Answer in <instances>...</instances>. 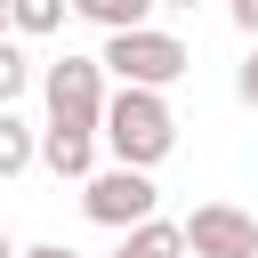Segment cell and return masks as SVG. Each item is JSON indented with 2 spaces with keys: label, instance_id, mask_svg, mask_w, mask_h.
Returning a JSON list of instances; mask_svg holds the SVG:
<instances>
[{
  "label": "cell",
  "instance_id": "cell-1",
  "mask_svg": "<svg viewBox=\"0 0 258 258\" xmlns=\"http://www.w3.org/2000/svg\"><path fill=\"white\" fill-rule=\"evenodd\" d=\"M105 145H113V169H145L153 177V161L177 145V113H169V97H153V89H121V97H105Z\"/></svg>",
  "mask_w": 258,
  "mask_h": 258
},
{
  "label": "cell",
  "instance_id": "cell-2",
  "mask_svg": "<svg viewBox=\"0 0 258 258\" xmlns=\"http://www.w3.org/2000/svg\"><path fill=\"white\" fill-rule=\"evenodd\" d=\"M97 64H105V73H121V89H153V97H161L169 81H185V64H194V56H185V40H177V32H153V24H145V32H113Z\"/></svg>",
  "mask_w": 258,
  "mask_h": 258
},
{
  "label": "cell",
  "instance_id": "cell-3",
  "mask_svg": "<svg viewBox=\"0 0 258 258\" xmlns=\"http://www.w3.org/2000/svg\"><path fill=\"white\" fill-rule=\"evenodd\" d=\"M105 121V64L97 56H56L48 64V129H89Z\"/></svg>",
  "mask_w": 258,
  "mask_h": 258
},
{
  "label": "cell",
  "instance_id": "cell-4",
  "mask_svg": "<svg viewBox=\"0 0 258 258\" xmlns=\"http://www.w3.org/2000/svg\"><path fill=\"white\" fill-rule=\"evenodd\" d=\"M153 202H161V185H153L145 169H97V177L81 185V210H89L97 226H113V234L145 226V218H153Z\"/></svg>",
  "mask_w": 258,
  "mask_h": 258
},
{
  "label": "cell",
  "instance_id": "cell-5",
  "mask_svg": "<svg viewBox=\"0 0 258 258\" xmlns=\"http://www.w3.org/2000/svg\"><path fill=\"white\" fill-rule=\"evenodd\" d=\"M177 234H185L194 258H258V218L234 210V202H202Z\"/></svg>",
  "mask_w": 258,
  "mask_h": 258
},
{
  "label": "cell",
  "instance_id": "cell-6",
  "mask_svg": "<svg viewBox=\"0 0 258 258\" xmlns=\"http://www.w3.org/2000/svg\"><path fill=\"white\" fill-rule=\"evenodd\" d=\"M40 161L56 177H97V137L89 129H40Z\"/></svg>",
  "mask_w": 258,
  "mask_h": 258
},
{
  "label": "cell",
  "instance_id": "cell-7",
  "mask_svg": "<svg viewBox=\"0 0 258 258\" xmlns=\"http://www.w3.org/2000/svg\"><path fill=\"white\" fill-rule=\"evenodd\" d=\"M121 258H185V234H177L169 218H145V226L121 234Z\"/></svg>",
  "mask_w": 258,
  "mask_h": 258
},
{
  "label": "cell",
  "instance_id": "cell-8",
  "mask_svg": "<svg viewBox=\"0 0 258 258\" xmlns=\"http://www.w3.org/2000/svg\"><path fill=\"white\" fill-rule=\"evenodd\" d=\"M64 8L105 24V32H145V16H153V0H64Z\"/></svg>",
  "mask_w": 258,
  "mask_h": 258
},
{
  "label": "cell",
  "instance_id": "cell-9",
  "mask_svg": "<svg viewBox=\"0 0 258 258\" xmlns=\"http://www.w3.org/2000/svg\"><path fill=\"white\" fill-rule=\"evenodd\" d=\"M40 161V137L16 121V113H0V177H16V169H32Z\"/></svg>",
  "mask_w": 258,
  "mask_h": 258
},
{
  "label": "cell",
  "instance_id": "cell-10",
  "mask_svg": "<svg viewBox=\"0 0 258 258\" xmlns=\"http://www.w3.org/2000/svg\"><path fill=\"white\" fill-rule=\"evenodd\" d=\"M64 16H73L64 0H8V32H32V40H40V32H56Z\"/></svg>",
  "mask_w": 258,
  "mask_h": 258
},
{
  "label": "cell",
  "instance_id": "cell-11",
  "mask_svg": "<svg viewBox=\"0 0 258 258\" xmlns=\"http://www.w3.org/2000/svg\"><path fill=\"white\" fill-rule=\"evenodd\" d=\"M24 81H32L24 48H16V40H0V113H8V97H24Z\"/></svg>",
  "mask_w": 258,
  "mask_h": 258
},
{
  "label": "cell",
  "instance_id": "cell-12",
  "mask_svg": "<svg viewBox=\"0 0 258 258\" xmlns=\"http://www.w3.org/2000/svg\"><path fill=\"white\" fill-rule=\"evenodd\" d=\"M234 97L258 113V40H250V56H242V73H234Z\"/></svg>",
  "mask_w": 258,
  "mask_h": 258
},
{
  "label": "cell",
  "instance_id": "cell-13",
  "mask_svg": "<svg viewBox=\"0 0 258 258\" xmlns=\"http://www.w3.org/2000/svg\"><path fill=\"white\" fill-rule=\"evenodd\" d=\"M226 8H234V24H242V32L258 40V0H226Z\"/></svg>",
  "mask_w": 258,
  "mask_h": 258
},
{
  "label": "cell",
  "instance_id": "cell-14",
  "mask_svg": "<svg viewBox=\"0 0 258 258\" xmlns=\"http://www.w3.org/2000/svg\"><path fill=\"white\" fill-rule=\"evenodd\" d=\"M16 258H81V250H64V242H32V250H16Z\"/></svg>",
  "mask_w": 258,
  "mask_h": 258
},
{
  "label": "cell",
  "instance_id": "cell-15",
  "mask_svg": "<svg viewBox=\"0 0 258 258\" xmlns=\"http://www.w3.org/2000/svg\"><path fill=\"white\" fill-rule=\"evenodd\" d=\"M0 40H8V0H0Z\"/></svg>",
  "mask_w": 258,
  "mask_h": 258
},
{
  "label": "cell",
  "instance_id": "cell-16",
  "mask_svg": "<svg viewBox=\"0 0 258 258\" xmlns=\"http://www.w3.org/2000/svg\"><path fill=\"white\" fill-rule=\"evenodd\" d=\"M0 258H16V242H8V234H0Z\"/></svg>",
  "mask_w": 258,
  "mask_h": 258
},
{
  "label": "cell",
  "instance_id": "cell-17",
  "mask_svg": "<svg viewBox=\"0 0 258 258\" xmlns=\"http://www.w3.org/2000/svg\"><path fill=\"white\" fill-rule=\"evenodd\" d=\"M153 8H194V0H153Z\"/></svg>",
  "mask_w": 258,
  "mask_h": 258
}]
</instances>
